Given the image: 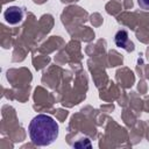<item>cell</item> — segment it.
Masks as SVG:
<instances>
[{
  "mask_svg": "<svg viewBox=\"0 0 149 149\" xmlns=\"http://www.w3.org/2000/svg\"><path fill=\"white\" fill-rule=\"evenodd\" d=\"M24 13L23 9L19 6H10L3 12V17L7 23L9 24H17L21 23L23 20Z\"/></svg>",
  "mask_w": 149,
  "mask_h": 149,
  "instance_id": "2",
  "label": "cell"
},
{
  "mask_svg": "<svg viewBox=\"0 0 149 149\" xmlns=\"http://www.w3.org/2000/svg\"><path fill=\"white\" fill-rule=\"evenodd\" d=\"M137 3L142 9L149 10V0H137Z\"/></svg>",
  "mask_w": 149,
  "mask_h": 149,
  "instance_id": "4",
  "label": "cell"
},
{
  "mask_svg": "<svg viewBox=\"0 0 149 149\" xmlns=\"http://www.w3.org/2000/svg\"><path fill=\"white\" fill-rule=\"evenodd\" d=\"M115 44L119 47V48H123L126 50H130L127 45H128V34L126 30H119L116 34H115Z\"/></svg>",
  "mask_w": 149,
  "mask_h": 149,
  "instance_id": "3",
  "label": "cell"
},
{
  "mask_svg": "<svg viewBox=\"0 0 149 149\" xmlns=\"http://www.w3.org/2000/svg\"><path fill=\"white\" fill-rule=\"evenodd\" d=\"M29 137L35 146L51 144L58 137V123L49 115L38 114L29 122Z\"/></svg>",
  "mask_w": 149,
  "mask_h": 149,
  "instance_id": "1",
  "label": "cell"
}]
</instances>
